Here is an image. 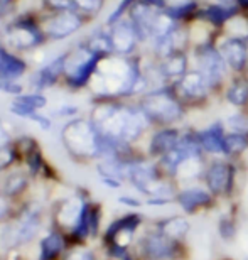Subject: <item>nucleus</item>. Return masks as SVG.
Here are the masks:
<instances>
[{
    "label": "nucleus",
    "instance_id": "39448f33",
    "mask_svg": "<svg viewBox=\"0 0 248 260\" xmlns=\"http://www.w3.org/2000/svg\"><path fill=\"white\" fill-rule=\"evenodd\" d=\"M175 95L181 100V103L188 108L189 112L193 110H203L215 100V93L206 81V78L201 75L198 70L191 68L186 75L178 80L172 85Z\"/></svg>",
    "mask_w": 248,
    "mask_h": 260
},
{
    "label": "nucleus",
    "instance_id": "f704fd0d",
    "mask_svg": "<svg viewBox=\"0 0 248 260\" xmlns=\"http://www.w3.org/2000/svg\"><path fill=\"white\" fill-rule=\"evenodd\" d=\"M236 5L241 12H248V0H236Z\"/></svg>",
    "mask_w": 248,
    "mask_h": 260
},
{
    "label": "nucleus",
    "instance_id": "f03ea898",
    "mask_svg": "<svg viewBox=\"0 0 248 260\" xmlns=\"http://www.w3.org/2000/svg\"><path fill=\"white\" fill-rule=\"evenodd\" d=\"M138 105L151 120L154 128L179 125L189 113L175 95L172 85L146 91L138 98Z\"/></svg>",
    "mask_w": 248,
    "mask_h": 260
},
{
    "label": "nucleus",
    "instance_id": "6e6552de",
    "mask_svg": "<svg viewBox=\"0 0 248 260\" xmlns=\"http://www.w3.org/2000/svg\"><path fill=\"white\" fill-rule=\"evenodd\" d=\"M218 46L226 66L231 75H243L248 73V41L243 38L221 32L218 38Z\"/></svg>",
    "mask_w": 248,
    "mask_h": 260
},
{
    "label": "nucleus",
    "instance_id": "cd10ccee",
    "mask_svg": "<svg viewBox=\"0 0 248 260\" xmlns=\"http://www.w3.org/2000/svg\"><path fill=\"white\" fill-rule=\"evenodd\" d=\"M25 188V178H22L20 174H15V176H10V179L7 181V186H5V191L7 194H17L20 193Z\"/></svg>",
    "mask_w": 248,
    "mask_h": 260
},
{
    "label": "nucleus",
    "instance_id": "dca6fc26",
    "mask_svg": "<svg viewBox=\"0 0 248 260\" xmlns=\"http://www.w3.org/2000/svg\"><path fill=\"white\" fill-rule=\"evenodd\" d=\"M159 63H161V70L164 73V78H165V81H167V85H174L175 81L181 80V78L193 68L191 51H175V53L159 59Z\"/></svg>",
    "mask_w": 248,
    "mask_h": 260
},
{
    "label": "nucleus",
    "instance_id": "20e7f679",
    "mask_svg": "<svg viewBox=\"0 0 248 260\" xmlns=\"http://www.w3.org/2000/svg\"><path fill=\"white\" fill-rule=\"evenodd\" d=\"M63 139L68 149L78 157H101L103 137L93 122L75 120L63 132Z\"/></svg>",
    "mask_w": 248,
    "mask_h": 260
},
{
    "label": "nucleus",
    "instance_id": "4be33fe9",
    "mask_svg": "<svg viewBox=\"0 0 248 260\" xmlns=\"http://www.w3.org/2000/svg\"><path fill=\"white\" fill-rule=\"evenodd\" d=\"M46 105V98L41 95H25L20 96L14 102L12 112L22 117H30L38 108H43Z\"/></svg>",
    "mask_w": 248,
    "mask_h": 260
},
{
    "label": "nucleus",
    "instance_id": "c9c22d12",
    "mask_svg": "<svg viewBox=\"0 0 248 260\" xmlns=\"http://www.w3.org/2000/svg\"><path fill=\"white\" fill-rule=\"evenodd\" d=\"M218 4H225V5H236V0H215Z\"/></svg>",
    "mask_w": 248,
    "mask_h": 260
},
{
    "label": "nucleus",
    "instance_id": "a878e982",
    "mask_svg": "<svg viewBox=\"0 0 248 260\" xmlns=\"http://www.w3.org/2000/svg\"><path fill=\"white\" fill-rule=\"evenodd\" d=\"M218 233L220 237L223 238L225 242H230L235 238L236 233V226H235V220L231 216H223L218 221Z\"/></svg>",
    "mask_w": 248,
    "mask_h": 260
},
{
    "label": "nucleus",
    "instance_id": "393cba45",
    "mask_svg": "<svg viewBox=\"0 0 248 260\" xmlns=\"http://www.w3.org/2000/svg\"><path fill=\"white\" fill-rule=\"evenodd\" d=\"M64 61H66V58H59L46 68V70L41 73V78H39L41 85H51V83L59 76V73L64 71Z\"/></svg>",
    "mask_w": 248,
    "mask_h": 260
},
{
    "label": "nucleus",
    "instance_id": "4c0bfd02",
    "mask_svg": "<svg viewBox=\"0 0 248 260\" xmlns=\"http://www.w3.org/2000/svg\"><path fill=\"white\" fill-rule=\"evenodd\" d=\"M123 260H133V258H132L130 255H127V257H125V258H123Z\"/></svg>",
    "mask_w": 248,
    "mask_h": 260
},
{
    "label": "nucleus",
    "instance_id": "a211bd4d",
    "mask_svg": "<svg viewBox=\"0 0 248 260\" xmlns=\"http://www.w3.org/2000/svg\"><path fill=\"white\" fill-rule=\"evenodd\" d=\"M7 41L12 48L27 49V48H34L36 44L41 43V34L34 25L20 22V24L12 25V27L9 29Z\"/></svg>",
    "mask_w": 248,
    "mask_h": 260
},
{
    "label": "nucleus",
    "instance_id": "e433bc0d",
    "mask_svg": "<svg viewBox=\"0 0 248 260\" xmlns=\"http://www.w3.org/2000/svg\"><path fill=\"white\" fill-rule=\"evenodd\" d=\"M10 2H12V0H0V10H4Z\"/></svg>",
    "mask_w": 248,
    "mask_h": 260
},
{
    "label": "nucleus",
    "instance_id": "0eeeda50",
    "mask_svg": "<svg viewBox=\"0 0 248 260\" xmlns=\"http://www.w3.org/2000/svg\"><path fill=\"white\" fill-rule=\"evenodd\" d=\"M142 255L149 260H181L186 252L184 240H172L156 228L140 242Z\"/></svg>",
    "mask_w": 248,
    "mask_h": 260
},
{
    "label": "nucleus",
    "instance_id": "aec40b11",
    "mask_svg": "<svg viewBox=\"0 0 248 260\" xmlns=\"http://www.w3.org/2000/svg\"><path fill=\"white\" fill-rule=\"evenodd\" d=\"M38 230H39V221L36 220L34 216H25L17 226L9 230V242L12 243V245L27 242L36 235Z\"/></svg>",
    "mask_w": 248,
    "mask_h": 260
},
{
    "label": "nucleus",
    "instance_id": "bb28decb",
    "mask_svg": "<svg viewBox=\"0 0 248 260\" xmlns=\"http://www.w3.org/2000/svg\"><path fill=\"white\" fill-rule=\"evenodd\" d=\"M75 4L76 9L83 10L86 14H98L103 7V2L105 0H71Z\"/></svg>",
    "mask_w": 248,
    "mask_h": 260
},
{
    "label": "nucleus",
    "instance_id": "f8f14e48",
    "mask_svg": "<svg viewBox=\"0 0 248 260\" xmlns=\"http://www.w3.org/2000/svg\"><path fill=\"white\" fill-rule=\"evenodd\" d=\"M216 198L208 191L206 186L191 184L179 188L178 194H175V203L181 206V210L188 215H196L201 210H208L215 205Z\"/></svg>",
    "mask_w": 248,
    "mask_h": 260
},
{
    "label": "nucleus",
    "instance_id": "2f4dec72",
    "mask_svg": "<svg viewBox=\"0 0 248 260\" xmlns=\"http://www.w3.org/2000/svg\"><path fill=\"white\" fill-rule=\"evenodd\" d=\"M0 88H2L4 91H12V93H19L20 91V86L17 85H14V83H10V81H0Z\"/></svg>",
    "mask_w": 248,
    "mask_h": 260
},
{
    "label": "nucleus",
    "instance_id": "b1692460",
    "mask_svg": "<svg viewBox=\"0 0 248 260\" xmlns=\"http://www.w3.org/2000/svg\"><path fill=\"white\" fill-rule=\"evenodd\" d=\"M223 122L226 125V130L248 134V110H238L236 113H231Z\"/></svg>",
    "mask_w": 248,
    "mask_h": 260
},
{
    "label": "nucleus",
    "instance_id": "72a5a7b5",
    "mask_svg": "<svg viewBox=\"0 0 248 260\" xmlns=\"http://www.w3.org/2000/svg\"><path fill=\"white\" fill-rule=\"evenodd\" d=\"M188 2H191V0H165V7H175V5H183Z\"/></svg>",
    "mask_w": 248,
    "mask_h": 260
},
{
    "label": "nucleus",
    "instance_id": "9b49d317",
    "mask_svg": "<svg viewBox=\"0 0 248 260\" xmlns=\"http://www.w3.org/2000/svg\"><path fill=\"white\" fill-rule=\"evenodd\" d=\"M240 12L241 10L238 9V5H225L215 2V0H203L194 22H201L221 32L230 24V20L235 19Z\"/></svg>",
    "mask_w": 248,
    "mask_h": 260
},
{
    "label": "nucleus",
    "instance_id": "412c9836",
    "mask_svg": "<svg viewBox=\"0 0 248 260\" xmlns=\"http://www.w3.org/2000/svg\"><path fill=\"white\" fill-rule=\"evenodd\" d=\"M24 71H25V64L22 61L0 48V78L2 80L10 81L14 78H19Z\"/></svg>",
    "mask_w": 248,
    "mask_h": 260
},
{
    "label": "nucleus",
    "instance_id": "5701e85b",
    "mask_svg": "<svg viewBox=\"0 0 248 260\" xmlns=\"http://www.w3.org/2000/svg\"><path fill=\"white\" fill-rule=\"evenodd\" d=\"M64 242L59 235H53L46 237L43 242H41V260H54L59 255V252L63 250Z\"/></svg>",
    "mask_w": 248,
    "mask_h": 260
},
{
    "label": "nucleus",
    "instance_id": "1a4fd4ad",
    "mask_svg": "<svg viewBox=\"0 0 248 260\" xmlns=\"http://www.w3.org/2000/svg\"><path fill=\"white\" fill-rule=\"evenodd\" d=\"M101 56L95 54L88 48H81L73 54L71 61H64V71L71 86H83L91 80L100 64Z\"/></svg>",
    "mask_w": 248,
    "mask_h": 260
},
{
    "label": "nucleus",
    "instance_id": "4468645a",
    "mask_svg": "<svg viewBox=\"0 0 248 260\" xmlns=\"http://www.w3.org/2000/svg\"><path fill=\"white\" fill-rule=\"evenodd\" d=\"M199 130L201 145L206 155L209 159L213 157H225V135H226V125L223 120H213Z\"/></svg>",
    "mask_w": 248,
    "mask_h": 260
},
{
    "label": "nucleus",
    "instance_id": "423d86ee",
    "mask_svg": "<svg viewBox=\"0 0 248 260\" xmlns=\"http://www.w3.org/2000/svg\"><path fill=\"white\" fill-rule=\"evenodd\" d=\"M236 160L226 157L208 159L203 183L215 198H231L236 184Z\"/></svg>",
    "mask_w": 248,
    "mask_h": 260
},
{
    "label": "nucleus",
    "instance_id": "c85d7f7f",
    "mask_svg": "<svg viewBox=\"0 0 248 260\" xmlns=\"http://www.w3.org/2000/svg\"><path fill=\"white\" fill-rule=\"evenodd\" d=\"M48 7L53 10H58V12H64V10H76L75 4L71 0H46Z\"/></svg>",
    "mask_w": 248,
    "mask_h": 260
},
{
    "label": "nucleus",
    "instance_id": "c756f323",
    "mask_svg": "<svg viewBox=\"0 0 248 260\" xmlns=\"http://www.w3.org/2000/svg\"><path fill=\"white\" fill-rule=\"evenodd\" d=\"M66 260H93V255L88 250H75L73 253H69Z\"/></svg>",
    "mask_w": 248,
    "mask_h": 260
},
{
    "label": "nucleus",
    "instance_id": "ddd939ff",
    "mask_svg": "<svg viewBox=\"0 0 248 260\" xmlns=\"http://www.w3.org/2000/svg\"><path fill=\"white\" fill-rule=\"evenodd\" d=\"M181 135H183V128L179 125H170V127H159L151 134L147 145V157L154 160H159L164 157L165 154H169L170 150L178 147Z\"/></svg>",
    "mask_w": 248,
    "mask_h": 260
},
{
    "label": "nucleus",
    "instance_id": "6ab92c4d",
    "mask_svg": "<svg viewBox=\"0 0 248 260\" xmlns=\"http://www.w3.org/2000/svg\"><path fill=\"white\" fill-rule=\"evenodd\" d=\"M156 228L161 233H164L165 237L172 238V240H184L186 235H188L191 230V225L184 216L175 215V216H169V218H164L161 221H157Z\"/></svg>",
    "mask_w": 248,
    "mask_h": 260
},
{
    "label": "nucleus",
    "instance_id": "473e14b6",
    "mask_svg": "<svg viewBox=\"0 0 248 260\" xmlns=\"http://www.w3.org/2000/svg\"><path fill=\"white\" fill-rule=\"evenodd\" d=\"M142 4L152 5V7H159V9H165V0H138Z\"/></svg>",
    "mask_w": 248,
    "mask_h": 260
},
{
    "label": "nucleus",
    "instance_id": "f257e3e1",
    "mask_svg": "<svg viewBox=\"0 0 248 260\" xmlns=\"http://www.w3.org/2000/svg\"><path fill=\"white\" fill-rule=\"evenodd\" d=\"M91 122L103 137L128 145L137 142L149 128H152L151 120L138 103H100L93 110Z\"/></svg>",
    "mask_w": 248,
    "mask_h": 260
},
{
    "label": "nucleus",
    "instance_id": "7c9ffc66",
    "mask_svg": "<svg viewBox=\"0 0 248 260\" xmlns=\"http://www.w3.org/2000/svg\"><path fill=\"white\" fill-rule=\"evenodd\" d=\"M118 201L123 203V205H127V206H133V208H138L142 205L138 200H133V198H130V196H122V198H118Z\"/></svg>",
    "mask_w": 248,
    "mask_h": 260
},
{
    "label": "nucleus",
    "instance_id": "f3484780",
    "mask_svg": "<svg viewBox=\"0 0 248 260\" xmlns=\"http://www.w3.org/2000/svg\"><path fill=\"white\" fill-rule=\"evenodd\" d=\"M221 98L236 110H248V73L231 75Z\"/></svg>",
    "mask_w": 248,
    "mask_h": 260
},
{
    "label": "nucleus",
    "instance_id": "2eb2a0df",
    "mask_svg": "<svg viewBox=\"0 0 248 260\" xmlns=\"http://www.w3.org/2000/svg\"><path fill=\"white\" fill-rule=\"evenodd\" d=\"M81 25V17L75 10H64L53 15L48 22L44 24V32L54 39H63L78 30Z\"/></svg>",
    "mask_w": 248,
    "mask_h": 260
},
{
    "label": "nucleus",
    "instance_id": "9d476101",
    "mask_svg": "<svg viewBox=\"0 0 248 260\" xmlns=\"http://www.w3.org/2000/svg\"><path fill=\"white\" fill-rule=\"evenodd\" d=\"M110 30V38L113 44V54L122 56V58H130L135 56L137 49L140 48L142 43L135 32V27L130 22L128 17L120 19L118 22L108 25Z\"/></svg>",
    "mask_w": 248,
    "mask_h": 260
},
{
    "label": "nucleus",
    "instance_id": "7ed1b4c3",
    "mask_svg": "<svg viewBox=\"0 0 248 260\" xmlns=\"http://www.w3.org/2000/svg\"><path fill=\"white\" fill-rule=\"evenodd\" d=\"M216 43L218 41H209V43L194 46L191 49V61H193L194 70H198L206 78L215 96L221 98L231 73L228 66H226Z\"/></svg>",
    "mask_w": 248,
    "mask_h": 260
}]
</instances>
